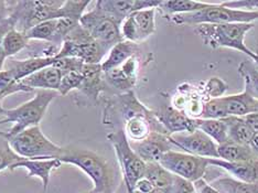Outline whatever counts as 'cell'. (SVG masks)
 <instances>
[{
    "label": "cell",
    "instance_id": "obj_1",
    "mask_svg": "<svg viewBox=\"0 0 258 193\" xmlns=\"http://www.w3.org/2000/svg\"><path fill=\"white\" fill-rule=\"evenodd\" d=\"M56 95L54 91L39 90L36 96L16 108H5V118L0 120V137L7 139L27 128L38 126Z\"/></svg>",
    "mask_w": 258,
    "mask_h": 193
},
{
    "label": "cell",
    "instance_id": "obj_2",
    "mask_svg": "<svg viewBox=\"0 0 258 193\" xmlns=\"http://www.w3.org/2000/svg\"><path fill=\"white\" fill-rule=\"evenodd\" d=\"M255 27V23H225V25H200L196 29L205 45L212 49L228 48L243 52L244 54L255 58V52L245 44L247 32Z\"/></svg>",
    "mask_w": 258,
    "mask_h": 193
},
{
    "label": "cell",
    "instance_id": "obj_3",
    "mask_svg": "<svg viewBox=\"0 0 258 193\" xmlns=\"http://www.w3.org/2000/svg\"><path fill=\"white\" fill-rule=\"evenodd\" d=\"M62 163H70L81 169L93 182L91 193L111 192L113 174L107 160L91 150L66 149L60 158Z\"/></svg>",
    "mask_w": 258,
    "mask_h": 193
},
{
    "label": "cell",
    "instance_id": "obj_4",
    "mask_svg": "<svg viewBox=\"0 0 258 193\" xmlns=\"http://www.w3.org/2000/svg\"><path fill=\"white\" fill-rule=\"evenodd\" d=\"M9 147L23 159H51L60 158L67 148L60 147L44 135L40 125L22 131L6 139Z\"/></svg>",
    "mask_w": 258,
    "mask_h": 193
},
{
    "label": "cell",
    "instance_id": "obj_5",
    "mask_svg": "<svg viewBox=\"0 0 258 193\" xmlns=\"http://www.w3.org/2000/svg\"><path fill=\"white\" fill-rule=\"evenodd\" d=\"M171 22L178 26L225 25V23H254L258 20V11L249 13L226 8L220 3L210 2L207 8L191 14L170 17Z\"/></svg>",
    "mask_w": 258,
    "mask_h": 193
},
{
    "label": "cell",
    "instance_id": "obj_6",
    "mask_svg": "<svg viewBox=\"0 0 258 193\" xmlns=\"http://www.w3.org/2000/svg\"><path fill=\"white\" fill-rule=\"evenodd\" d=\"M107 138L115 150L127 192H132L135 184L145 177L147 163L135 153L124 130L110 133Z\"/></svg>",
    "mask_w": 258,
    "mask_h": 193
},
{
    "label": "cell",
    "instance_id": "obj_7",
    "mask_svg": "<svg viewBox=\"0 0 258 193\" xmlns=\"http://www.w3.org/2000/svg\"><path fill=\"white\" fill-rule=\"evenodd\" d=\"M108 52L79 25L63 41L55 58L74 57L86 64H101Z\"/></svg>",
    "mask_w": 258,
    "mask_h": 193
},
{
    "label": "cell",
    "instance_id": "obj_8",
    "mask_svg": "<svg viewBox=\"0 0 258 193\" xmlns=\"http://www.w3.org/2000/svg\"><path fill=\"white\" fill-rule=\"evenodd\" d=\"M80 25L107 52L115 44L122 41L120 23L103 13L96 6L92 10L84 13L80 19Z\"/></svg>",
    "mask_w": 258,
    "mask_h": 193
},
{
    "label": "cell",
    "instance_id": "obj_9",
    "mask_svg": "<svg viewBox=\"0 0 258 193\" xmlns=\"http://www.w3.org/2000/svg\"><path fill=\"white\" fill-rule=\"evenodd\" d=\"M159 163L168 171L193 183L203 179L207 168L210 166L208 158L179 153L175 150H169L161 157Z\"/></svg>",
    "mask_w": 258,
    "mask_h": 193
},
{
    "label": "cell",
    "instance_id": "obj_10",
    "mask_svg": "<svg viewBox=\"0 0 258 193\" xmlns=\"http://www.w3.org/2000/svg\"><path fill=\"white\" fill-rule=\"evenodd\" d=\"M156 10H138L129 15L120 25L122 40L138 44L151 37L156 32Z\"/></svg>",
    "mask_w": 258,
    "mask_h": 193
},
{
    "label": "cell",
    "instance_id": "obj_11",
    "mask_svg": "<svg viewBox=\"0 0 258 193\" xmlns=\"http://www.w3.org/2000/svg\"><path fill=\"white\" fill-rule=\"evenodd\" d=\"M170 140L174 147L182 149L186 154L202 158H219V146L199 130L190 134H175L170 136Z\"/></svg>",
    "mask_w": 258,
    "mask_h": 193
},
{
    "label": "cell",
    "instance_id": "obj_12",
    "mask_svg": "<svg viewBox=\"0 0 258 193\" xmlns=\"http://www.w3.org/2000/svg\"><path fill=\"white\" fill-rule=\"evenodd\" d=\"M139 69L140 63L138 55H134L125 63H122L120 67L103 73L105 84L120 92L121 94L131 92L137 83Z\"/></svg>",
    "mask_w": 258,
    "mask_h": 193
},
{
    "label": "cell",
    "instance_id": "obj_13",
    "mask_svg": "<svg viewBox=\"0 0 258 193\" xmlns=\"http://www.w3.org/2000/svg\"><path fill=\"white\" fill-rule=\"evenodd\" d=\"M132 148L146 163L159 162L161 157L172 150L173 145L170 140V135L160 132H151L150 135L142 142H129Z\"/></svg>",
    "mask_w": 258,
    "mask_h": 193
},
{
    "label": "cell",
    "instance_id": "obj_14",
    "mask_svg": "<svg viewBox=\"0 0 258 193\" xmlns=\"http://www.w3.org/2000/svg\"><path fill=\"white\" fill-rule=\"evenodd\" d=\"M155 115L170 136L175 134H190L198 130L197 118H192L172 106L163 107Z\"/></svg>",
    "mask_w": 258,
    "mask_h": 193
},
{
    "label": "cell",
    "instance_id": "obj_15",
    "mask_svg": "<svg viewBox=\"0 0 258 193\" xmlns=\"http://www.w3.org/2000/svg\"><path fill=\"white\" fill-rule=\"evenodd\" d=\"M209 165L224 169L234 179L246 183H258V157L243 162H228L220 158H208Z\"/></svg>",
    "mask_w": 258,
    "mask_h": 193
},
{
    "label": "cell",
    "instance_id": "obj_16",
    "mask_svg": "<svg viewBox=\"0 0 258 193\" xmlns=\"http://www.w3.org/2000/svg\"><path fill=\"white\" fill-rule=\"evenodd\" d=\"M61 166L62 161L57 158H51V159H22L21 161L15 163L10 168V170H15L17 168L27 169L28 177L39 178L42 181L43 190L46 191L49 188L52 171Z\"/></svg>",
    "mask_w": 258,
    "mask_h": 193
},
{
    "label": "cell",
    "instance_id": "obj_17",
    "mask_svg": "<svg viewBox=\"0 0 258 193\" xmlns=\"http://www.w3.org/2000/svg\"><path fill=\"white\" fill-rule=\"evenodd\" d=\"M83 82L80 86L81 94H83L91 103H96L98 96L104 91L105 81L103 78V71L101 64H86L82 68Z\"/></svg>",
    "mask_w": 258,
    "mask_h": 193
},
{
    "label": "cell",
    "instance_id": "obj_18",
    "mask_svg": "<svg viewBox=\"0 0 258 193\" xmlns=\"http://www.w3.org/2000/svg\"><path fill=\"white\" fill-rule=\"evenodd\" d=\"M66 72L67 71H63V70L54 66H51L30 75V77H28L20 82L31 91L45 90L57 92L61 79Z\"/></svg>",
    "mask_w": 258,
    "mask_h": 193
},
{
    "label": "cell",
    "instance_id": "obj_19",
    "mask_svg": "<svg viewBox=\"0 0 258 193\" xmlns=\"http://www.w3.org/2000/svg\"><path fill=\"white\" fill-rule=\"evenodd\" d=\"M55 57L45 56H32L26 60H14L9 63L7 70L13 73L15 79L20 82L30 75L37 73L41 70L53 66L55 63Z\"/></svg>",
    "mask_w": 258,
    "mask_h": 193
},
{
    "label": "cell",
    "instance_id": "obj_20",
    "mask_svg": "<svg viewBox=\"0 0 258 193\" xmlns=\"http://www.w3.org/2000/svg\"><path fill=\"white\" fill-rule=\"evenodd\" d=\"M227 117H245L246 115L258 113V101L246 92L230 96H222Z\"/></svg>",
    "mask_w": 258,
    "mask_h": 193
},
{
    "label": "cell",
    "instance_id": "obj_21",
    "mask_svg": "<svg viewBox=\"0 0 258 193\" xmlns=\"http://www.w3.org/2000/svg\"><path fill=\"white\" fill-rule=\"evenodd\" d=\"M138 52V44L129 42V41L125 40L120 41L119 43L115 44L113 48L109 50L107 56L105 57L104 61L101 63L103 73L120 67L122 63H125L129 58L133 57L134 55H137Z\"/></svg>",
    "mask_w": 258,
    "mask_h": 193
},
{
    "label": "cell",
    "instance_id": "obj_22",
    "mask_svg": "<svg viewBox=\"0 0 258 193\" xmlns=\"http://www.w3.org/2000/svg\"><path fill=\"white\" fill-rule=\"evenodd\" d=\"M225 122L228 140L239 145L249 146L251 138L254 136V132L245 121L244 117L228 116L223 119Z\"/></svg>",
    "mask_w": 258,
    "mask_h": 193
},
{
    "label": "cell",
    "instance_id": "obj_23",
    "mask_svg": "<svg viewBox=\"0 0 258 193\" xmlns=\"http://www.w3.org/2000/svg\"><path fill=\"white\" fill-rule=\"evenodd\" d=\"M219 158L228 162H243L253 160L258 157L255 151L249 146L239 145L231 140L219 145L218 147Z\"/></svg>",
    "mask_w": 258,
    "mask_h": 193
},
{
    "label": "cell",
    "instance_id": "obj_24",
    "mask_svg": "<svg viewBox=\"0 0 258 193\" xmlns=\"http://www.w3.org/2000/svg\"><path fill=\"white\" fill-rule=\"evenodd\" d=\"M144 178L149 180L158 191L170 193L174 181V174L163 168L159 162H152L147 163Z\"/></svg>",
    "mask_w": 258,
    "mask_h": 193
},
{
    "label": "cell",
    "instance_id": "obj_25",
    "mask_svg": "<svg viewBox=\"0 0 258 193\" xmlns=\"http://www.w3.org/2000/svg\"><path fill=\"white\" fill-rule=\"evenodd\" d=\"M210 2H195V0H170L161 2L157 9H160L163 16L172 17L175 15L191 14L207 8Z\"/></svg>",
    "mask_w": 258,
    "mask_h": 193
},
{
    "label": "cell",
    "instance_id": "obj_26",
    "mask_svg": "<svg viewBox=\"0 0 258 193\" xmlns=\"http://www.w3.org/2000/svg\"><path fill=\"white\" fill-rule=\"evenodd\" d=\"M197 128L208 135L218 146L228 142L226 125L223 119L197 118Z\"/></svg>",
    "mask_w": 258,
    "mask_h": 193
},
{
    "label": "cell",
    "instance_id": "obj_27",
    "mask_svg": "<svg viewBox=\"0 0 258 193\" xmlns=\"http://www.w3.org/2000/svg\"><path fill=\"white\" fill-rule=\"evenodd\" d=\"M211 185L220 193H258V183H246L230 177H221Z\"/></svg>",
    "mask_w": 258,
    "mask_h": 193
},
{
    "label": "cell",
    "instance_id": "obj_28",
    "mask_svg": "<svg viewBox=\"0 0 258 193\" xmlns=\"http://www.w3.org/2000/svg\"><path fill=\"white\" fill-rule=\"evenodd\" d=\"M28 37L25 32L16 30L15 28L10 30L3 37L0 43H2L3 50L7 57L14 56L17 53H19L21 50L27 48L29 44Z\"/></svg>",
    "mask_w": 258,
    "mask_h": 193
},
{
    "label": "cell",
    "instance_id": "obj_29",
    "mask_svg": "<svg viewBox=\"0 0 258 193\" xmlns=\"http://www.w3.org/2000/svg\"><path fill=\"white\" fill-rule=\"evenodd\" d=\"M238 73L244 80V92L258 101V69L253 61H244L239 64Z\"/></svg>",
    "mask_w": 258,
    "mask_h": 193
},
{
    "label": "cell",
    "instance_id": "obj_30",
    "mask_svg": "<svg viewBox=\"0 0 258 193\" xmlns=\"http://www.w3.org/2000/svg\"><path fill=\"white\" fill-rule=\"evenodd\" d=\"M56 27L57 19H52L39 23V25L34 26L25 33L29 40H40L54 45Z\"/></svg>",
    "mask_w": 258,
    "mask_h": 193
},
{
    "label": "cell",
    "instance_id": "obj_31",
    "mask_svg": "<svg viewBox=\"0 0 258 193\" xmlns=\"http://www.w3.org/2000/svg\"><path fill=\"white\" fill-rule=\"evenodd\" d=\"M17 92H32L23 85L21 82H18L9 70H2L0 71V94L4 97L15 94Z\"/></svg>",
    "mask_w": 258,
    "mask_h": 193
},
{
    "label": "cell",
    "instance_id": "obj_32",
    "mask_svg": "<svg viewBox=\"0 0 258 193\" xmlns=\"http://www.w3.org/2000/svg\"><path fill=\"white\" fill-rule=\"evenodd\" d=\"M227 117L222 97L208 99L203 105L201 118L203 119H224Z\"/></svg>",
    "mask_w": 258,
    "mask_h": 193
},
{
    "label": "cell",
    "instance_id": "obj_33",
    "mask_svg": "<svg viewBox=\"0 0 258 193\" xmlns=\"http://www.w3.org/2000/svg\"><path fill=\"white\" fill-rule=\"evenodd\" d=\"M83 74L80 71H68L63 74L60 85H58L57 94L67 96L70 92L79 90L83 82Z\"/></svg>",
    "mask_w": 258,
    "mask_h": 193
},
{
    "label": "cell",
    "instance_id": "obj_34",
    "mask_svg": "<svg viewBox=\"0 0 258 193\" xmlns=\"http://www.w3.org/2000/svg\"><path fill=\"white\" fill-rule=\"evenodd\" d=\"M91 4L90 0H70L64 2L61 7V18H70L80 21L87 6Z\"/></svg>",
    "mask_w": 258,
    "mask_h": 193
},
{
    "label": "cell",
    "instance_id": "obj_35",
    "mask_svg": "<svg viewBox=\"0 0 258 193\" xmlns=\"http://www.w3.org/2000/svg\"><path fill=\"white\" fill-rule=\"evenodd\" d=\"M227 91V84L220 78H210L204 83L203 93L209 99L219 98L225 94Z\"/></svg>",
    "mask_w": 258,
    "mask_h": 193
},
{
    "label": "cell",
    "instance_id": "obj_36",
    "mask_svg": "<svg viewBox=\"0 0 258 193\" xmlns=\"http://www.w3.org/2000/svg\"><path fill=\"white\" fill-rule=\"evenodd\" d=\"M22 159L23 158L17 155L7 144L6 147L0 149V172L5 170V169H10L15 163L21 161Z\"/></svg>",
    "mask_w": 258,
    "mask_h": 193
},
{
    "label": "cell",
    "instance_id": "obj_37",
    "mask_svg": "<svg viewBox=\"0 0 258 193\" xmlns=\"http://www.w3.org/2000/svg\"><path fill=\"white\" fill-rule=\"evenodd\" d=\"M221 5L230 9L249 11V13L258 11V0H232V2H221Z\"/></svg>",
    "mask_w": 258,
    "mask_h": 193
},
{
    "label": "cell",
    "instance_id": "obj_38",
    "mask_svg": "<svg viewBox=\"0 0 258 193\" xmlns=\"http://www.w3.org/2000/svg\"><path fill=\"white\" fill-rule=\"evenodd\" d=\"M170 193H197V190L195 183L191 181H187L174 174V181Z\"/></svg>",
    "mask_w": 258,
    "mask_h": 193
},
{
    "label": "cell",
    "instance_id": "obj_39",
    "mask_svg": "<svg viewBox=\"0 0 258 193\" xmlns=\"http://www.w3.org/2000/svg\"><path fill=\"white\" fill-rule=\"evenodd\" d=\"M127 193H161L160 191H158L149 180L146 178L140 179L138 182L135 184L133 188L132 192H127Z\"/></svg>",
    "mask_w": 258,
    "mask_h": 193
},
{
    "label": "cell",
    "instance_id": "obj_40",
    "mask_svg": "<svg viewBox=\"0 0 258 193\" xmlns=\"http://www.w3.org/2000/svg\"><path fill=\"white\" fill-rule=\"evenodd\" d=\"M195 186H196L197 193H220L218 190L214 189L210 183H208L204 179L198 180L197 182H195Z\"/></svg>",
    "mask_w": 258,
    "mask_h": 193
},
{
    "label": "cell",
    "instance_id": "obj_41",
    "mask_svg": "<svg viewBox=\"0 0 258 193\" xmlns=\"http://www.w3.org/2000/svg\"><path fill=\"white\" fill-rule=\"evenodd\" d=\"M10 17V7H9V3L7 2H3L0 0V25L6 20H8Z\"/></svg>",
    "mask_w": 258,
    "mask_h": 193
},
{
    "label": "cell",
    "instance_id": "obj_42",
    "mask_svg": "<svg viewBox=\"0 0 258 193\" xmlns=\"http://www.w3.org/2000/svg\"><path fill=\"white\" fill-rule=\"evenodd\" d=\"M244 119L246 122H247L248 126L251 128V131H253L255 134L258 133V113L246 115L244 117Z\"/></svg>",
    "mask_w": 258,
    "mask_h": 193
},
{
    "label": "cell",
    "instance_id": "obj_43",
    "mask_svg": "<svg viewBox=\"0 0 258 193\" xmlns=\"http://www.w3.org/2000/svg\"><path fill=\"white\" fill-rule=\"evenodd\" d=\"M249 147L258 155V133L254 134V136H253V138H251L250 143H249Z\"/></svg>",
    "mask_w": 258,
    "mask_h": 193
},
{
    "label": "cell",
    "instance_id": "obj_44",
    "mask_svg": "<svg viewBox=\"0 0 258 193\" xmlns=\"http://www.w3.org/2000/svg\"><path fill=\"white\" fill-rule=\"evenodd\" d=\"M6 58H7V56H6L5 52H4V50H3L2 43H0V71H2V70H3V67H4V64H5Z\"/></svg>",
    "mask_w": 258,
    "mask_h": 193
},
{
    "label": "cell",
    "instance_id": "obj_45",
    "mask_svg": "<svg viewBox=\"0 0 258 193\" xmlns=\"http://www.w3.org/2000/svg\"><path fill=\"white\" fill-rule=\"evenodd\" d=\"M3 98H5V97L2 94H0V115H4V112H5V108L3 107V105H2Z\"/></svg>",
    "mask_w": 258,
    "mask_h": 193
},
{
    "label": "cell",
    "instance_id": "obj_46",
    "mask_svg": "<svg viewBox=\"0 0 258 193\" xmlns=\"http://www.w3.org/2000/svg\"><path fill=\"white\" fill-rule=\"evenodd\" d=\"M255 58H254V60H251V61H253L254 62V64H255V66H256V68L258 69V51H256L255 52Z\"/></svg>",
    "mask_w": 258,
    "mask_h": 193
},
{
    "label": "cell",
    "instance_id": "obj_47",
    "mask_svg": "<svg viewBox=\"0 0 258 193\" xmlns=\"http://www.w3.org/2000/svg\"><path fill=\"white\" fill-rule=\"evenodd\" d=\"M84 193H91V192H90V191H89V192H84Z\"/></svg>",
    "mask_w": 258,
    "mask_h": 193
},
{
    "label": "cell",
    "instance_id": "obj_48",
    "mask_svg": "<svg viewBox=\"0 0 258 193\" xmlns=\"http://www.w3.org/2000/svg\"><path fill=\"white\" fill-rule=\"evenodd\" d=\"M106 193H111V192H106Z\"/></svg>",
    "mask_w": 258,
    "mask_h": 193
}]
</instances>
